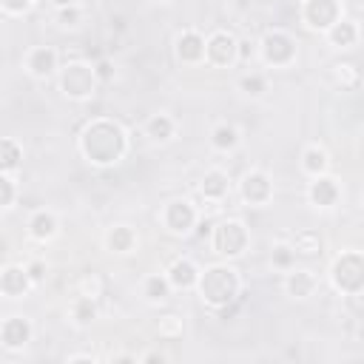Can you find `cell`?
<instances>
[{
    "mask_svg": "<svg viewBox=\"0 0 364 364\" xmlns=\"http://www.w3.org/2000/svg\"><path fill=\"white\" fill-rule=\"evenodd\" d=\"M131 136L114 117H91L77 134L80 156L94 168H114L128 156Z\"/></svg>",
    "mask_w": 364,
    "mask_h": 364,
    "instance_id": "1",
    "label": "cell"
},
{
    "mask_svg": "<svg viewBox=\"0 0 364 364\" xmlns=\"http://www.w3.org/2000/svg\"><path fill=\"white\" fill-rule=\"evenodd\" d=\"M193 293L199 296V301L205 307L225 316L242 296V273L225 259L213 262V264L199 270V282H196Z\"/></svg>",
    "mask_w": 364,
    "mask_h": 364,
    "instance_id": "2",
    "label": "cell"
},
{
    "mask_svg": "<svg viewBox=\"0 0 364 364\" xmlns=\"http://www.w3.org/2000/svg\"><path fill=\"white\" fill-rule=\"evenodd\" d=\"M327 282L341 296H361L364 290V253L358 247H347L333 256L327 267Z\"/></svg>",
    "mask_w": 364,
    "mask_h": 364,
    "instance_id": "3",
    "label": "cell"
},
{
    "mask_svg": "<svg viewBox=\"0 0 364 364\" xmlns=\"http://www.w3.org/2000/svg\"><path fill=\"white\" fill-rule=\"evenodd\" d=\"M57 82H60L63 97L71 102H88L100 88V80L94 74V63H88V60L63 63L57 68Z\"/></svg>",
    "mask_w": 364,
    "mask_h": 364,
    "instance_id": "4",
    "label": "cell"
},
{
    "mask_svg": "<svg viewBox=\"0 0 364 364\" xmlns=\"http://www.w3.org/2000/svg\"><path fill=\"white\" fill-rule=\"evenodd\" d=\"M210 247L219 259L225 262H233V259H242L247 250H250V228L239 219V216H228V219H219L213 228H210Z\"/></svg>",
    "mask_w": 364,
    "mask_h": 364,
    "instance_id": "5",
    "label": "cell"
},
{
    "mask_svg": "<svg viewBox=\"0 0 364 364\" xmlns=\"http://www.w3.org/2000/svg\"><path fill=\"white\" fill-rule=\"evenodd\" d=\"M256 57L267 68H290L299 57V40L287 28H267L256 43Z\"/></svg>",
    "mask_w": 364,
    "mask_h": 364,
    "instance_id": "6",
    "label": "cell"
},
{
    "mask_svg": "<svg viewBox=\"0 0 364 364\" xmlns=\"http://www.w3.org/2000/svg\"><path fill=\"white\" fill-rule=\"evenodd\" d=\"M199 222H202V213H199V208L191 199L176 196V199H168L159 208V225H162V230L171 233V236H176V239L191 236L199 228Z\"/></svg>",
    "mask_w": 364,
    "mask_h": 364,
    "instance_id": "7",
    "label": "cell"
},
{
    "mask_svg": "<svg viewBox=\"0 0 364 364\" xmlns=\"http://www.w3.org/2000/svg\"><path fill=\"white\" fill-rule=\"evenodd\" d=\"M239 63V37L228 28H213L205 34V65L208 68H233Z\"/></svg>",
    "mask_w": 364,
    "mask_h": 364,
    "instance_id": "8",
    "label": "cell"
},
{
    "mask_svg": "<svg viewBox=\"0 0 364 364\" xmlns=\"http://www.w3.org/2000/svg\"><path fill=\"white\" fill-rule=\"evenodd\" d=\"M236 193L247 208H264L273 202V179L264 168H247L236 182Z\"/></svg>",
    "mask_w": 364,
    "mask_h": 364,
    "instance_id": "9",
    "label": "cell"
},
{
    "mask_svg": "<svg viewBox=\"0 0 364 364\" xmlns=\"http://www.w3.org/2000/svg\"><path fill=\"white\" fill-rule=\"evenodd\" d=\"M299 14L310 31L324 34L336 20L344 17V6H341V0H301Z\"/></svg>",
    "mask_w": 364,
    "mask_h": 364,
    "instance_id": "10",
    "label": "cell"
},
{
    "mask_svg": "<svg viewBox=\"0 0 364 364\" xmlns=\"http://www.w3.org/2000/svg\"><path fill=\"white\" fill-rule=\"evenodd\" d=\"M34 338V324L28 316H20V313H11L0 321V347L9 350V353H20L31 344Z\"/></svg>",
    "mask_w": 364,
    "mask_h": 364,
    "instance_id": "11",
    "label": "cell"
},
{
    "mask_svg": "<svg viewBox=\"0 0 364 364\" xmlns=\"http://www.w3.org/2000/svg\"><path fill=\"white\" fill-rule=\"evenodd\" d=\"M341 182L327 171V173H318V176H313L310 182H307V191H304V196H307V202L316 208V210H333L338 202H341Z\"/></svg>",
    "mask_w": 364,
    "mask_h": 364,
    "instance_id": "12",
    "label": "cell"
},
{
    "mask_svg": "<svg viewBox=\"0 0 364 364\" xmlns=\"http://www.w3.org/2000/svg\"><path fill=\"white\" fill-rule=\"evenodd\" d=\"M173 57L176 63L193 68V65H205V34L199 28H182L173 37Z\"/></svg>",
    "mask_w": 364,
    "mask_h": 364,
    "instance_id": "13",
    "label": "cell"
},
{
    "mask_svg": "<svg viewBox=\"0 0 364 364\" xmlns=\"http://www.w3.org/2000/svg\"><path fill=\"white\" fill-rule=\"evenodd\" d=\"M23 68L34 80H48L60 68V51L54 46H31L23 54Z\"/></svg>",
    "mask_w": 364,
    "mask_h": 364,
    "instance_id": "14",
    "label": "cell"
},
{
    "mask_svg": "<svg viewBox=\"0 0 364 364\" xmlns=\"http://www.w3.org/2000/svg\"><path fill=\"white\" fill-rule=\"evenodd\" d=\"M31 290H34V284H31V279H28L26 264L9 262V264L0 267V296H3V299L17 301V299H26Z\"/></svg>",
    "mask_w": 364,
    "mask_h": 364,
    "instance_id": "15",
    "label": "cell"
},
{
    "mask_svg": "<svg viewBox=\"0 0 364 364\" xmlns=\"http://www.w3.org/2000/svg\"><path fill=\"white\" fill-rule=\"evenodd\" d=\"M230 188H233V182H230V176H228L225 168H208L202 173V179H199V196L210 208H219L230 196Z\"/></svg>",
    "mask_w": 364,
    "mask_h": 364,
    "instance_id": "16",
    "label": "cell"
},
{
    "mask_svg": "<svg viewBox=\"0 0 364 364\" xmlns=\"http://www.w3.org/2000/svg\"><path fill=\"white\" fill-rule=\"evenodd\" d=\"M26 230H28V239L37 242V245H48L57 239L60 233V216L51 210V208H37L31 210L28 222H26Z\"/></svg>",
    "mask_w": 364,
    "mask_h": 364,
    "instance_id": "17",
    "label": "cell"
},
{
    "mask_svg": "<svg viewBox=\"0 0 364 364\" xmlns=\"http://www.w3.org/2000/svg\"><path fill=\"white\" fill-rule=\"evenodd\" d=\"M316 290H318V276H316V270H310V267H290V270H284V293L290 296V299H296V301H307L310 296H316Z\"/></svg>",
    "mask_w": 364,
    "mask_h": 364,
    "instance_id": "18",
    "label": "cell"
},
{
    "mask_svg": "<svg viewBox=\"0 0 364 364\" xmlns=\"http://www.w3.org/2000/svg\"><path fill=\"white\" fill-rule=\"evenodd\" d=\"M102 245H105V250L114 253V256H131V253L139 247V233H136L134 225L119 222V225H111V228L102 233Z\"/></svg>",
    "mask_w": 364,
    "mask_h": 364,
    "instance_id": "19",
    "label": "cell"
},
{
    "mask_svg": "<svg viewBox=\"0 0 364 364\" xmlns=\"http://www.w3.org/2000/svg\"><path fill=\"white\" fill-rule=\"evenodd\" d=\"M199 270H202V267H199L191 256H176V259L165 267V276H168V282H171L173 290L191 293V290L196 287V282H199Z\"/></svg>",
    "mask_w": 364,
    "mask_h": 364,
    "instance_id": "20",
    "label": "cell"
},
{
    "mask_svg": "<svg viewBox=\"0 0 364 364\" xmlns=\"http://www.w3.org/2000/svg\"><path fill=\"white\" fill-rule=\"evenodd\" d=\"M324 40H327L330 48L350 51V48H355L358 40H361V26H358L355 20H350V17H341V20H336V23L324 31Z\"/></svg>",
    "mask_w": 364,
    "mask_h": 364,
    "instance_id": "21",
    "label": "cell"
},
{
    "mask_svg": "<svg viewBox=\"0 0 364 364\" xmlns=\"http://www.w3.org/2000/svg\"><path fill=\"white\" fill-rule=\"evenodd\" d=\"M176 131H179V122H176V117L168 114V111L151 114V117L145 119V125H142V134H145L154 145H168V142L176 136Z\"/></svg>",
    "mask_w": 364,
    "mask_h": 364,
    "instance_id": "22",
    "label": "cell"
},
{
    "mask_svg": "<svg viewBox=\"0 0 364 364\" xmlns=\"http://www.w3.org/2000/svg\"><path fill=\"white\" fill-rule=\"evenodd\" d=\"M287 242H290L296 259H316L324 253V236L316 228H296Z\"/></svg>",
    "mask_w": 364,
    "mask_h": 364,
    "instance_id": "23",
    "label": "cell"
},
{
    "mask_svg": "<svg viewBox=\"0 0 364 364\" xmlns=\"http://www.w3.org/2000/svg\"><path fill=\"white\" fill-rule=\"evenodd\" d=\"M100 299H91V296H82V293H74V299L68 301V321L74 327H91L97 318H100Z\"/></svg>",
    "mask_w": 364,
    "mask_h": 364,
    "instance_id": "24",
    "label": "cell"
},
{
    "mask_svg": "<svg viewBox=\"0 0 364 364\" xmlns=\"http://www.w3.org/2000/svg\"><path fill=\"white\" fill-rule=\"evenodd\" d=\"M299 168H301V173L307 179H313L318 173H327L330 171V154H327V148L318 145V142L304 145L301 148V156H299Z\"/></svg>",
    "mask_w": 364,
    "mask_h": 364,
    "instance_id": "25",
    "label": "cell"
},
{
    "mask_svg": "<svg viewBox=\"0 0 364 364\" xmlns=\"http://www.w3.org/2000/svg\"><path fill=\"white\" fill-rule=\"evenodd\" d=\"M208 142H210V148H213L216 154H230V151L239 148L242 131H239V125H233V122H228V119H219V122L210 128Z\"/></svg>",
    "mask_w": 364,
    "mask_h": 364,
    "instance_id": "26",
    "label": "cell"
},
{
    "mask_svg": "<svg viewBox=\"0 0 364 364\" xmlns=\"http://www.w3.org/2000/svg\"><path fill=\"white\" fill-rule=\"evenodd\" d=\"M139 293H142V299H145L148 304H165V301L171 299L173 287H171L165 270H156V273L142 276V282H139Z\"/></svg>",
    "mask_w": 364,
    "mask_h": 364,
    "instance_id": "27",
    "label": "cell"
},
{
    "mask_svg": "<svg viewBox=\"0 0 364 364\" xmlns=\"http://www.w3.org/2000/svg\"><path fill=\"white\" fill-rule=\"evenodd\" d=\"M330 82H333V88L341 91V94L358 91V85H361V71L355 68V63L338 60V63L330 65Z\"/></svg>",
    "mask_w": 364,
    "mask_h": 364,
    "instance_id": "28",
    "label": "cell"
},
{
    "mask_svg": "<svg viewBox=\"0 0 364 364\" xmlns=\"http://www.w3.org/2000/svg\"><path fill=\"white\" fill-rule=\"evenodd\" d=\"M23 165V145L14 136H0V171L17 173Z\"/></svg>",
    "mask_w": 364,
    "mask_h": 364,
    "instance_id": "29",
    "label": "cell"
},
{
    "mask_svg": "<svg viewBox=\"0 0 364 364\" xmlns=\"http://www.w3.org/2000/svg\"><path fill=\"white\" fill-rule=\"evenodd\" d=\"M236 88H239L245 97L259 100V97H264V91H267V74H262V71H245V74L236 80Z\"/></svg>",
    "mask_w": 364,
    "mask_h": 364,
    "instance_id": "30",
    "label": "cell"
},
{
    "mask_svg": "<svg viewBox=\"0 0 364 364\" xmlns=\"http://www.w3.org/2000/svg\"><path fill=\"white\" fill-rule=\"evenodd\" d=\"M154 327H156L159 338H165V341H176V338H182V333H185V321H182V316H176V313L159 316Z\"/></svg>",
    "mask_w": 364,
    "mask_h": 364,
    "instance_id": "31",
    "label": "cell"
},
{
    "mask_svg": "<svg viewBox=\"0 0 364 364\" xmlns=\"http://www.w3.org/2000/svg\"><path fill=\"white\" fill-rule=\"evenodd\" d=\"M20 199V185H17V173H3L0 171V210L14 208V202Z\"/></svg>",
    "mask_w": 364,
    "mask_h": 364,
    "instance_id": "32",
    "label": "cell"
},
{
    "mask_svg": "<svg viewBox=\"0 0 364 364\" xmlns=\"http://www.w3.org/2000/svg\"><path fill=\"white\" fill-rule=\"evenodd\" d=\"M270 264H273L276 270H282V273L296 264V253H293V247H290L287 239H282V242L273 245V250H270Z\"/></svg>",
    "mask_w": 364,
    "mask_h": 364,
    "instance_id": "33",
    "label": "cell"
},
{
    "mask_svg": "<svg viewBox=\"0 0 364 364\" xmlns=\"http://www.w3.org/2000/svg\"><path fill=\"white\" fill-rule=\"evenodd\" d=\"M77 293H82V296H91V299H100L102 293H105V282H102V276L100 273H82L80 276V282H77Z\"/></svg>",
    "mask_w": 364,
    "mask_h": 364,
    "instance_id": "34",
    "label": "cell"
},
{
    "mask_svg": "<svg viewBox=\"0 0 364 364\" xmlns=\"http://www.w3.org/2000/svg\"><path fill=\"white\" fill-rule=\"evenodd\" d=\"M37 6V0H0V11L9 17H23Z\"/></svg>",
    "mask_w": 364,
    "mask_h": 364,
    "instance_id": "35",
    "label": "cell"
},
{
    "mask_svg": "<svg viewBox=\"0 0 364 364\" xmlns=\"http://www.w3.org/2000/svg\"><path fill=\"white\" fill-rule=\"evenodd\" d=\"M57 20H60V26H65V28L80 26V20H82V6H65V9H57Z\"/></svg>",
    "mask_w": 364,
    "mask_h": 364,
    "instance_id": "36",
    "label": "cell"
},
{
    "mask_svg": "<svg viewBox=\"0 0 364 364\" xmlns=\"http://www.w3.org/2000/svg\"><path fill=\"white\" fill-rule=\"evenodd\" d=\"M26 270H28V279H31V284H34V287H40V284L46 282L48 267H46V262H43V259H31V262H26Z\"/></svg>",
    "mask_w": 364,
    "mask_h": 364,
    "instance_id": "37",
    "label": "cell"
},
{
    "mask_svg": "<svg viewBox=\"0 0 364 364\" xmlns=\"http://www.w3.org/2000/svg\"><path fill=\"white\" fill-rule=\"evenodd\" d=\"M94 74H97L100 85L108 82V80H114V65H111V60H97V63H94Z\"/></svg>",
    "mask_w": 364,
    "mask_h": 364,
    "instance_id": "38",
    "label": "cell"
},
{
    "mask_svg": "<svg viewBox=\"0 0 364 364\" xmlns=\"http://www.w3.org/2000/svg\"><path fill=\"white\" fill-rule=\"evenodd\" d=\"M136 361H142V364H148V361H171V355L168 353H162V350H148V353H142V355H136Z\"/></svg>",
    "mask_w": 364,
    "mask_h": 364,
    "instance_id": "39",
    "label": "cell"
},
{
    "mask_svg": "<svg viewBox=\"0 0 364 364\" xmlns=\"http://www.w3.org/2000/svg\"><path fill=\"white\" fill-rule=\"evenodd\" d=\"M253 54H256V43H250V40H239V63L247 60V57H253Z\"/></svg>",
    "mask_w": 364,
    "mask_h": 364,
    "instance_id": "40",
    "label": "cell"
},
{
    "mask_svg": "<svg viewBox=\"0 0 364 364\" xmlns=\"http://www.w3.org/2000/svg\"><path fill=\"white\" fill-rule=\"evenodd\" d=\"M65 361H68V364H77V361H91V364H94L97 355H94V353H71V355H65Z\"/></svg>",
    "mask_w": 364,
    "mask_h": 364,
    "instance_id": "41",
    "label": "cell"
},
{
    "mask_svg": "<svg viewBox=\"0 0 364 364\" xmlns=\"http://www.w3.org/2000/svg\"><path fill=\"white\" fill-rule=\"evenodd\" d=\"M54 9H65V6H80V0H48Z\"/></svg>",
    "mask_w": 364,
    "mask_h": 364,
    "instance_id": "42",
    "label": "cell"
},
{
    "mask_svg": "<svg viewBox=\"0 0 364 364\" xmlns=\"http://www.w3.org/2000/svg\"><path fill=\"white\" fill-rule=\"evenodd\" d=\"M0 267H3V262H0Z\"/></svg>",
    "mask_w": 364,
    "mask_h": 364,
    "instance_id": "43",
    "label": "cell"
},
{
    "mask_svg": "<svg viewBox=\"0 0 364 364\" xmlns=\"http://www.w3.org/2000/svg\"><path fill=\"white\" fill-rule=\"evenodd\" d=\"M159 3H162V0H159Z\"/></svg>",
    "mask_w": 364,
    "mask_h": 364,
    "instance_id": "44",
    "label": "cell"
}]
</instances>
